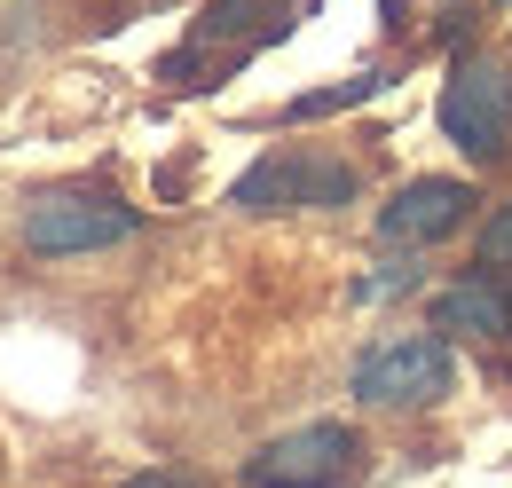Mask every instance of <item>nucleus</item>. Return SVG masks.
I'll return each mask as SVG.
<instances>
[{
    "label": "nucleus",
    "instance_id": "f257e3e1",
    "mask_svg": "<svg viewBox=\"0 0 512 488\" xmlns=\"http://www.w3.org/2000/svg\"><path fill=\"white\" fill-rule=\"evenodd\" d=\"M292 0H205V16L190 24V40L158 63L166 87H221L229 71H245L260 48H276L292 32Z\"/></svg>",
    "mask_w": 512,
    "mask_h": 488
},
{
    "label": "nucleus",
    "instance_id": "f03ea898",
    "mask_svg": "<svg viewBox=\"0 0 512 488\" xmlns=\"http://www.w3.org/2000/svg\"><path fill=\"white\" fill-rule=\"evenodd\" d=\"M355 189L363 174L331 150H268L237 174L229 205L237 213H331V205H355Z\"/></svg>",
    "mask_w": 512,
    "mask_h": 488
},
{
    "label": "nucleus",
    "instance_id": "7ed1b4c3",
    "mask_svg": "<svg viewBox=\"0 0 512 488\" xmlns=\"http://www.w3.org/2000/svg\"><path fill=\"white\" fill-rule=\"evenodd\" d=\"M355 473H363V433L339 418L292 426L245 457V488H355Z\"/></svg>",
    "mask_w": 512,
    "mask_h": 488
},
{
    "label": "nucleus",
    "instance_id": "20e7f679",
    "mask_svg": "<svg viewBox=\"0 0 512 488\" xmlns=\"http://www.w3.org/2000/svg\"><path fill=\"white\" fill-rule=\"evenodd\" d=\"M457 363H449V339L442 331H410V339H386L371 347L363 363H355V402L363 410H426V402H442Z\"/></svg>",
    "mask_w": 512,
    "mask_h": 488
},
{
    "label": "nucleus",
    "instance_id": "39448f33",
    "mask_svg": "<svg viewBox=\"0 0 512 488\" xmlns=\"http://www.w3.org/2000/svg\"><path fill=\"white\" fill-rule=\"evenodd\" d=\"M442 134L473 158V166L505 158V142H512V63L465 56L449 71L442 79Z\"/></svg>",
    "mask_w": 512,
    "mask_h": 488
},
{
    "label": "nucleus",
    "instance_id": "423d86ee",
    "mask_svg": "<svg viewBox=\"0 0 512 488\" xmlns=\"http://www.w3.org/2000/svg\"><path fill=\"white\" fill-rule=\"evenodd\" d=\"M142 229V213L119 205V197H32L24 205V252H40V260H79V252H111V244H127Z\"/></svg>",
    "mask_w": 512,
    "mask_h": 488
},
{
    "label": "nucleus",
    "instance_id": "0eeeda50",
    "mask_svg": "<svg viewBox=\"0 0 512 488\" xmlns=\"http://www.w3.org/2000/svg\"><path fill=\"white\" fill-rule=\"evenodd\" d=\"M465 205H473V182H457V174H418V182H402L379 205V237L386 244H434V237H449V229L465 221Z\"/></svg>",
    "mask_w": 512,
    "mask_h": 488
},
{
    "label": "nucleus",
    "instance_id": "6e6552de",
    "mask_svg": "<svg viewBox=\"0 0 512 488\" xmlns=\"http://www.w3.org/2000/svg\"><path fill=\"white\" fill-rule=\"evenodd\" d=\"M434 331L449 339H505L512 331V300L497 276H465V284H449L442 300H434Z\"/></svg>",
    "mask_w": 512,
    "mask_h": 488
},
{
    "label": "nucleus",
    "instance_id": "1a4fd4ad",
    "mask_svg": "<svg viewBox=\"0 0 512 488\" xmlns=\"http://www.w3.org/2000/svg\"><path fill=\"white\" fill-rule=\"evenodd\" d=\"M379 87H386V71H355V79H339V87L300 95V103H292V119H331V111H355V103H371Z\"/></svg>",
    "mask_w": 512,
    "mask_h": 488
},
{
    "label": "nucleus",
    "instance_id": "9d476101",
    "mask_svg": "<svg viewBox=\"0 0 512 488\" xmlns=\"http://www.w3.org/2000/svg\"><path fill=\"white\" fill-rule=\"evenodd\" d=\"M481 268H512V205H497L481 229Z\"/></svg>",
    "mask_w": 512,
    "mask_h": 488
},
{
    "label": "nucleus",
    "instance_id": "9b49d317",
    "mask_svg": "<svg viewBox=\"0 0 512 488\" xmlns=\"http://www.w3.org/2000/svg\"><path fill=\"white\" fill-rule=\"evenodd\" d=\"M119 488H205L197 473H134V481H119Z\"/></svg>",
    "mask_w": 512,
    "mask_h": 488
},
{
    "label": "nucleus",
    "instance_id": "f8f14e48",
    "mask_svg": "<svg viewBox=\"0 0 512 488\" xmlns=\"http://www.w3.org/2000/svg\"><path fill=\"white\" fill-rule=\"evenodd\" d=\"M386 24H402V0H386Z\"/></svg>",
    "mask_w": 512,
    "mask_h": 488
}]
</instances>
